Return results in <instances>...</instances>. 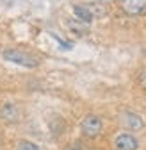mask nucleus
Returning <instances> with one entry per match:
<instances>
[{"mask_svg": "<svg viewBox=\"0 0 146 150\" xmlns=\"http://www.w3.org/2000/svg\"><path fill=\"white\" fill-rule=\"evenodd\" d=\"M98 2H111V0H98Z\"/></svg>", "mask_w": 146, "mask_h": 150, "instance_id": "obj_12", "label": "nucleus"}, {"mask_svg": "<svg viewBox=\"0 0 146 150\" xmlns=\"http://www.w3.org/2000/svg\"><path fill=\"white\" fill-rule=\"evenodd\" d=\"M18 150H41V148L30 141H20L18 143Z\"/></svg>", "mask_w": 146, "mask_h": 150, "instance_id": "obj_10", "label": "nucleus"}, {"mask_svg": "<svg viewBox=\"0 0 146 150\" xmlns=\"http://www.w3.org/2000/svg\"><path fill=\"white\" fill-rule=\"evenodd\" d=\"M114 146H116V150H137V148H139V143H137V139H135L132 134L121 132V134L116 136Z\"/></svg>", "mask_w": 146, "mask_h": 150, "instance_id": "obj_5", "label": "nucleus"}, {"mask_svg": "<svg viewBox=\"0 0 146 150\" xmlns=\"http://www.w3.org/2000/svg\"><path fill=\"white\" fill-rule=\"evenodd\" d=\"M0 120L6 123H16L20 120V107L13 102H6L0 107Z\"/></svg>", "mask_w": 146, "mask_h": 150, "instance_id": "obj_4", "label": "nucleus"}, {"mask_svg": "<svg viewBox=\"0 0 146 150\" xmlns=\"http://www.w3.org/2000/svg\"><path fill=\"white\" fill-rule=\"evenodd\" d=\"M73 13H75V16L84 23L93 22V14H91V11L87 9V6H73Z\"/></svg>", "mask_w": 146, "mask_h": 150, "instance_id": "obj_7", "label": "nucleus"}, {"mask_svg": "<svg viewBox=\"0 0 146 150\" xmlns=\"http://www.w3.org/2000/svg\"><path fill=\"white\" fill-rule=\"evenodd\" d=\"M119 122L125 129H128V130H141L144 127V120L135 115V112H130V111H125L121 112V116H119Z\"/></svg>", "mask_w": 146, "mask_h": 150, "instance_id": "obj_3", "label": "nucleus"}, {"mask_svg": "<svg viewBox=\"0 0 146 150\" xmlns=\"http://www.w3.org/2000/svg\"><path fill=\"white\" fill-rule=\"evenodd\" d=\"M87 9L91 11V14H93V18H102V16H105V7H102V6H98V4H89L87 6Z\"/></svg>", "mask_w": 146, "mask_h": 150, "instance_id": "obj_9", "label": "nucleus"}, {"mask_svg": "<svg viewBox=\"0 0 146 150\" xmlns=\"http://www.w3.org/2000/svg\"><path fill=\"white\" fill-rule=\"evenodd\" d=\"M80 129H82L84 136L96 138L103 129V122H102V118L98 115H87V116H84V120L80 123Z\"/></svg>", "mask_w": 146, "mask_h": 150, "instance_id": "obj_2", "label": "nucleus"}, {"mask_svg": "<svg viewBox=\"0 0 146 150\" xmlns=\"http://www.w3.org/2000/svg\"><path fill=\"white\" fill-rule=\"evenodd\" d=\"M2 57L13 64L23 66V68H38L39 66V59L22 48H7V50H4Z\"/></svg>", "mask_w": 146, "mask_h": 150, "instance_id": "obj_1", "label": "nucleus"}, {"mask_svg": "<svg viewBox=\"0 0 146 150\" xmlns=\"http://www.w3.org/2000/svg\"><path fill=\"white\" fill-rule=\"evenodd\" d=\"M121 9L130 16L142 14L146 11V0H121Z\"/></svg>", "mask_w": 146, "mask_h": 150, "instance_id": "obj_6", "label": "nucleus"}, {"mask_svg": "<svg viewBox=\"0 0 146 150\" xmlns=\"http://www.w3.org/2000/svg\"><path fill=\"white\" fill-rule=\"evenodd\" d=\"M68 27H69V30H73L75 34H79V36H82V34H86L87 32V23H84V22H77V20H68Z\"/></svg>", "mask_w": 146, "mask_h": 150, "instance_id": "obj_8", "label": "nucleus"}, {"mask_svg": "<svg viewBox=\"0 0 146 150\" xmlns=\"http://www.w3.org/2000/svg\"><path fill=\"white\" fill-rule=\"evenodd\" d=\"M137 81H139V86L142 88V89H146V68L139 73V77H137Z\"/></svg>", "mask_w": 146, "mask_h": 150, "instance_id": "obj_11", "label": "nucleus"}]
</instances>
